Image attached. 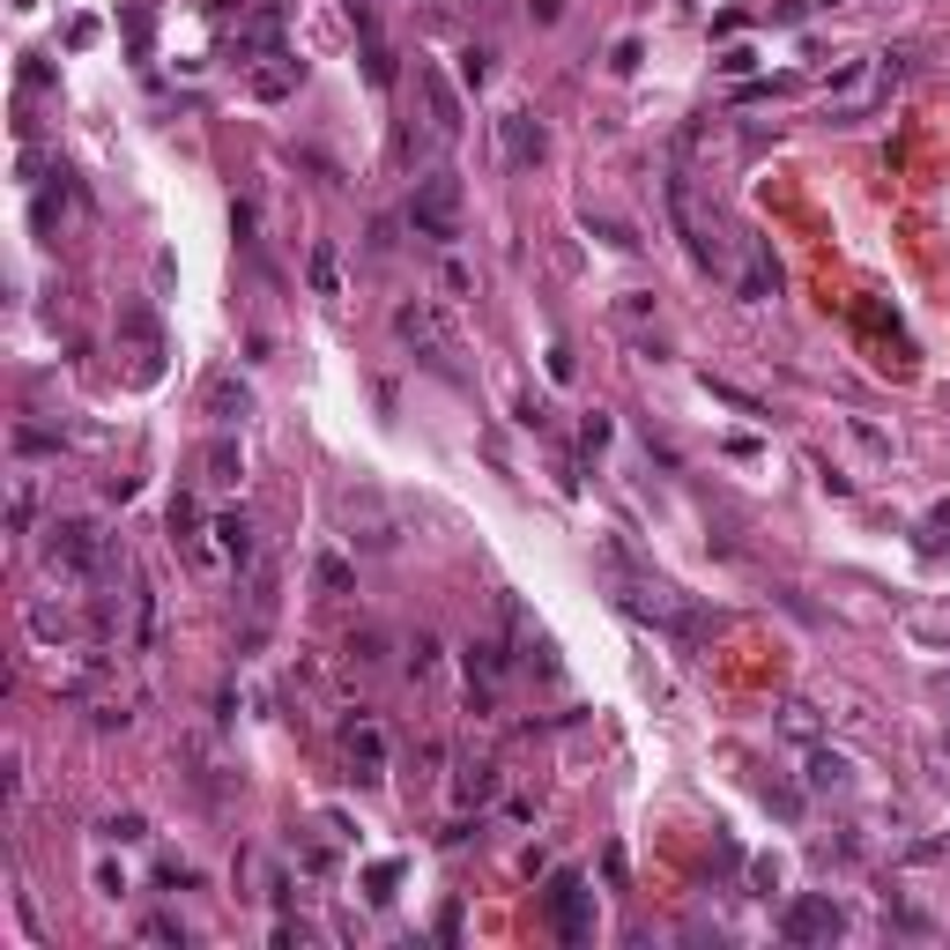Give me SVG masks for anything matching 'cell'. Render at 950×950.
Segmentation results:
<instances>
[{
    "instance_id": "obj_21",
    "label": "cell",
    "mask_w": 950,
    "mask_h": 950,
    "mask_svg": "<svg viewBox=\"0 0 950 950\" xmlns=\"http://www.w3.org/2000/svg\"><path fill=\"white\" fill-rule=\"evenodd\" d=\"M312 290H320V298H342V276H334V252L327 246H312Z\"/></svg>"
},
{
    "instance_id": "obj_15",
    "label": "cell",
    "mask_w": 950,
    "mask_h": 950,
    "mask_svg": "<svg viewBox=\"0 0 950 950\" xmlns=\"http://www.w3.org/2000/svg\"><path fill=\"white\" fill-rule=\"evenodd\" d=\"M200 468H208V483H216V491H230V483L246 475V461H238V446H230V438H216V446L200 453Z\"/></svg>"
},
{
    "instance_id": "obj_5",
    "label": "cell",
    "mask_w": 950,
    "mask_h": 950,
    "mask_svg": "<svg viewBox=\"0 0 950 950\" xmlns=\"http://www.w3.org/2000/svg\"><path fill=\"white\" fill-rule=\"evenodd\" d=\"M342 751H350V773H357V779H386V735H379L372 713L342 721Z\"/></svg>"
},
{
    "instance_id": "obj_10",
    "label": "cell",
    "mask_w": 950,
    "mask_h": 950,
    "mask_svg": "<svg viewBox=\"0 0 950 950\" xmlns=\"http://www.w3.org/2000/svg\"><path fill=\"white\" fill-rule=\"evenodd\" d=\"M416 82H424V97H431V126L453 142V134H461V97L446 90V75H438V68H416Z\"/></svg>"
},
{
    "instance_id": "obj_7",
    "label": "cell",
    "mask_w": 950,
    "mask_h": 950,
    "mask_svg": "<svg viewBox=\"0 0 950 950\" xmlns=\"http://www.w3.org/2000/svg\"><path fill=\"white\" fill-rule=\"evenodd\" d=\"M498 134H505V164H543V149H550V134H543L535 112H505Z\"/></svg>"
},
{
    "instance_id": "obj_19",
    "label": "cell",
    "mask_w": 950,
    "mask_h": 950,
    "mask_svg": "<svg viewBox=\"0 0 950 950\" xmlns=\"http://www.w3.org/2000/svg\"><path fill=\"white\" fill-rule=\"evenodd\" d=\"M705 394L727 401V409H743V416H765V401L757 394H743V386H727V379H713V372H705Z\"/></svg>"
},
{
    "instance_id": "obj_4",
    "label": "cell",
    "mask_w": 950,
    "mask_h": 950,
    "mask_svg": "<svg viewBox=\"0 0 950 950\" xmlns=\"http://www.w3.org/2000/svg\"><path fill=\"white\" fill-rule=\"evenodd\" d=\"M394 334H401V342H416V350H424V357H431V364H438L446 379H461V372H453V357H461V342H453L446 327L431 320V304H401V312H394Z\"/></svg>"
},
{
    "instance_id": "obj_26",
    "label": "cell",
    "mask_w": 950,
    "mask_h": 950,
    "mask_svg": "<svg viewBox=\"0 0 950 950\" xmlns=\"http://www.w3.org/2000/svg\"><path fill=\"white\" fill-rule=\"evenodd\" d=\"M104 832H112V839H126V847H134V839H142V832H149V825H142V817H112V825H104Z\"/></svg>"
},
{
    "instance_id": "obj_27",
    "label": "cell",
    "mask_w": 950,
    "mask_h": 950,
    "mask_svg": "<svg viewBox=\"0 0 950 950\" xmlns=\"http://www.w3.org/2000/svg\"><path fill=\"white\" fill-rule=\"evenodd\" d=\"M943 691H950V675H943Z\"/></svg>"
},
{
    "instance_id": "obj_8",
    "label": "cell",
    "mask_w": 950,
    "mask_h": 950,
    "mask_svg": "<svg viewBox=\"0 0 950 950\" xmlns=\"http://www.w3.org/2000/svg\"><path fill=\"white\" fill-rule=\"evenodd\" d=\"M550 921H557V936H587V884L579 876H557L550 884Z\"/></svg>"
},
{
    "instance_id": "obj_25",
    "label": "cell",
    "mask_w": 950,
    "mask_h": 950,
    "mask_svg": "<svg viewBox=\"0 0 950 950\" xmlns=\"http://www.w3.org/2000/svg\"><path fill=\"white\" fill-rule=\"evenodd\" d=\"M431 661H438V639H416V647H409V669L431 675Z\"/></svg>"
},
{
    "instance_id": "obj_6",
    "label": "cell",
    "mask_w": 950,
    "mask_h": 950,
    "mask_svg": "<svg viewBox=\"0 0 950 950\" xmlns=\"http://www.w3.org/2000/svg\"><path fill=\"white\" fill-rule=\"evenodd\" d=\"M779 936H787V943H832V936H839V906L832 899H795L787 921H779Z\"/></svg>"
},
{
    "instance_id": "obj_17",
    "label": "cell",
    "mask_w": 950,
    "mask_h": 950,
    "mask_svg": "<svg viewBox=\"0 0 950 950\" xmlns=\"http://www.w3.org/2000/svg\"><path fill=\"white\" fill-rule=\"evenodd\" d=\"M298 82H304V60H282V68H260V75H252V97H290Z\"/></svg>"
},
{
    "instance_id": "obj_13",
    "label": "cell",
    "mask_w": 950,
    "mask_h": 950,
    "mask_svg": "<svg viewBox=\"0 0 950 950\" xmlns=\"http://www.w3.org/2000/svg\"><path fill=\"white\" fill-rule=\"evenodd\" d=\"M156 631H164V617H156V587L142 579V587H134V647L156 653Z\"/></svg>"
},
{
    "instance_id": "obj_23",
    "label": "cell",
    "mask_w": 950,
    "mask_h": 950,
    "mask_svg": "<svg viewBox=\"0 0 950 950\" xmlns=\"http://www.w3.org/2000/svg\"><path fill=\"white\" fill-rule=\"evenodd\" d=\"M320 587L327 595H350V565H342V557H320Z\"/></svg>"
},
{
    "instance_id": "obj_14",
    "label": "cell",
    "mask_w": 950,
    "mask_h": 950,
    "mask_svg": "<svg viewBox=\"0 0 950 950\" xmlns=\"http://www.w3.org/2000/svg\"><path fill=\"white\" fill-rule=\"evenodd\" d=\"M491 795H498V765H483V757H475V765H461L453 802H491Z\"/></svg>"
},
{
    "instance_id": "obj_2",
    "label": "cell",
    "mask_w": 950,
    "mask_h": 950,
    "mask_svg": "<svg viewBox=\"0 0 950 950\" xmlns=\"http://www.w3.org/2000/svg\"><path fill=\"white\" fill-rule=\"evenodd\" d=\"M669 216H675V230H683V246H691V260H699L705 276H727V238H721V224L699 208L691 172H669Z\"/></svg>"
},
{
    "instance_id": "obj_3",
    "label": "cell",
    "mask_w": 950,
    "mask_h": 950,
    "mask_svg": "<svg viewBox=\"0 0 950 950\" xmlns=\"http://www.w3.org/2000/svg\"><path fill=\"white\" fill-rule=\"evenodd\" d=\"M409 230L431 238V246H453V238H461V178L453 172L416 178V194H409Z\"/></svg>"
},
{
    "instance_id": "obj_22",
    "label": "cell",
    "mask_w": 950,
    "mask_h": 950,
    "mask_svg": "<svg viewBox=\"0 0 950 950\" xmlns=\"http://www.w3.org/2000/svg\"><path fill=\"white\" fill-rule=\"evenodd\" d=\"M276 38H282V16H276V8H260V16L246 23V45H260V52H268Z\"/></svg>"
},
{
    "instance_id": "obj_18",
    "label": "cell",
    "mask_w": 950,
    "mask_h": 950,
    "mask_svg": "<svg viewBox=\"0 0 950 950\" xmlns=\"http://www.w3.org/2000/svg\"><path fill=\"white\" fill-rule=\"evenodd\" d=\"M468 675H483V683H498V675H505V647H498V639H475V647H468Z\"/></svg>"
},
{
    "instance_id": "obj_12",
    "label": "cell",
    "mask_w": 950,
    "mask_h": 950,
    "mask_svg": "<svg viewBox=\"0 0 950 950\" xmlns=\"http://www.w3.org/2000/svg\"><path fill=\"white\" fill-rule=\"evenodd\" d=\"M208 535H216V550H224L230 565H252V520H246V513H216Z\"/></svg>"
},
{
    "instance_id": "obj_9",
    "label": "cell",
    "mask_w": 950,
    "mask_h": 950,
    "mask_svg": "<svg viewBox=\"0 0 950 950\" xmlns=\"http://www.w3.org/2000/svg\"><path fill=\"white\" fill-rule=\"evenodd\" d=\"M735 290H743L751 304H765L779 290V268H773V252L757 246V238H743V276H735Z\"/></svg>"
},
{
    "instance_id": "obj_24",
    "label": "cell",
    "mask_w": 950,
    "mask_h": 950,
    "mask_svg": "<svg viewBox=\"0 0 950 950\" xmlns=\"http://www.w3.org/2000/svg\"><path fill=\"white\" fill-rule=\"evenodd\" d=\"M364 884H372V899H394V884H401V869H394V861H379V869H372V876H364Z\"/></svg>"
},
{
    "instance_id": "obj_20",
    "label": "cell",
    "mask_w": 950,
    "mask_h": 950,
    "mask_svg": "<svg viewBox=\"0 0 950 950\" xmlns=\"http://www.w3.org/2000/svg\"><path fill=\"white\" fill-rule=\"evenodd\" d=\"M194 520H200V513H194V498H172V543H186V550L200 557V535H194Z\"/></svg>"
},
{
    "instance_id": "obj_16",
    "label": "cell",
    "mask_w": 950,
    "mask_h": 950,
    "mask_svg": "<svg viewBox=\"0 0 950 950\" xmlns=\"http://www.w3.org/2000/svg\"><path fill=\"white\" fill-rule=\"evenodd\" d=\"M847 779H854V765H847L839 751H817V757H809V787H817V795H839Z\"/></svg>"
},
{
    "instance_id": "obj_1",
    "label": "cell",
    "mask_w": 950,
    "mask_h": 950,
    "mask_svg": "<svg viewBox=\"0 0 950 950\" xmlns=\"http://www.w3.org/2000/svg\"><path fill=\"white\" fill-rule=\"evenodd\" d=\"M45 565L68 579H90V587H104V579L120 572V550H112V535H97L90 520H52L45 527Z\"/></svg>"
},
{
    "instance_id": "obj_11",
    "label": "cell",
    "mask_w": 950,
    "mask_h": 950,
    "mask_svg": "<svg viewBox=\"0 0 950 950\" xmlns=\"http://www.w3.org/2000/svg\"><path fill=\"white\" fill-rule=\"evenodd\" d=\"M246 409H252L246 379H230V372H216V379H208V416H216V424H238Z\"/></svg>"
},
{
    "instance_id": "obj_28",
    "label": "cell",
    "mask_w": 950,
    "mask_h": 950,
    "mask_svg": "<svg viewBox=\"0 0 950 950\" xmlns=\"http://www.w3.org/2000/svg\"><path fill=\"white\" fill-rule=\"evenodd\" d=\"M943 779H950V773H943Z\"/></svg>"
}]
</instances>
